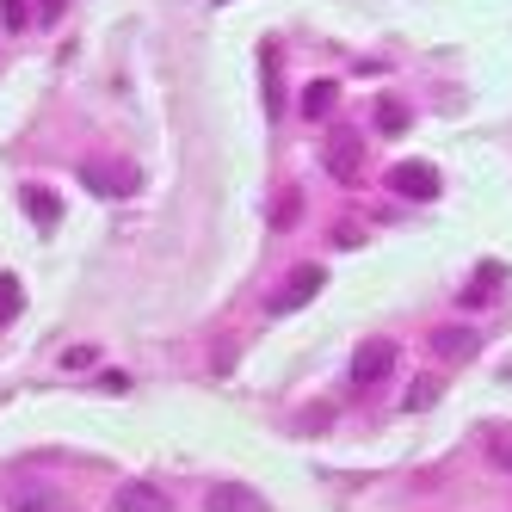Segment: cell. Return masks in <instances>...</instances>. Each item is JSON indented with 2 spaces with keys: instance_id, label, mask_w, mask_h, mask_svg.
<instances>
[{
  "instance_id": "obj_1",
  "label": "cell",
  "mask_w": 512,
  "mask_h": 512,
  "mask_svg": "<svg viewBox=\"0 0 512 512\" xmlns=\"http://www.w3.org/2000/svg\"><path fill=\"white\" fill-rule=\"evenodd\" d=\"M81 186L99 192V198H130L142 186V173L130 161H81Z\"/></svg>"
},
{
  "instance_id": "obj_2",
  "label": "cell",
  "mask_w": 512,
  "mask_h": 512,
  "mask_svg": "<svg viewBox=\"0 0 512 512\" xmlns=\"http://www.w3.org/2000/svg\"><path fill=\"white\" fill-rule=\"evenodd\" d=\"M389 192L414 198V204H432L445 192V179H438V167H426V161H401V167H389Z\"/></svg>"
},
{
  "instance_id": "obj_3",
  "label": "cell",
  "mask_w": 512,
  "mask_h": 512,
  "mask_svg": "<svg viewBox=\"0 0 512 512\" xmlns=\"http://www.w3.org/2000/svg\"><path fill=\"white\" fill-rule=\"evenodd\" d=\"M389 371H395V340H364V346L352 352V383H358V389L389 383Z\"/></svg>"
},
{
  "instance_id": "obj_4",
  "label": "cell",
  "mask_w": 512,
  "mask_h": 512,
  "mask_svg": "<svg viewBox=\"0 0 512 512\" xmlns=\"http://www.w3.org/2000/svg\"><path fill=\"white\" fill-rule=\"evenodd\" d=\"M7 512H75V500L62 488H50V482H19L7 494Z\"/></svg>"
},
{
  "instance_id": "obj_5",
  "label": "cell",
  "mask_w": 512,
  "mask_h": 512,
  "mask_svg": "<svg viewBox=\"0 0 512 512\" xmlns=\"http://www.w3.org/2000/svg\"><path fill=\"white\" fill-rule=\"evenodd\" d=\"M321 284H327V272H321V266H297V272H290V278L278 284V297H272V309H278V315H290V309H303V303L315 297Z\"/></svg>"
},
{
  "instance_id": "obj_6",
  "label": "cell",
  "mask_w": 512,
  "mask_h": 512,
  "mask_svg": "<svg viewBox=\"0 0 512 512\" xmlns=\"http://www.w3.org/2000/svg\"><path fill=\"white\" fill-rule=\"evenodd\" d=\"M112 512H173V500L155 488V482H124L112 494Z\"/></svg>"
},
{
  "instance_id": "obj_7",
  "label": "cell",
  "mask_w": 512,
  "mask_h": 512,
  "mask_svg": "<svg viewBox=\"0 0 512 512\" xmlns=\"http://www.w3.org/2000/svg\"><path fill=\"white\" fill-rule=\"evenodd\" d=\"M204 512H266V500L253 488H241V482H216L204 494Z\"/></svg>"
},
{
  "instance_id": "obj_8",
  "label": "cell",
  "mask_w": 512,
  "mask_h": 512,
  "mask_svg": "<svg viewBox=\"0 0 512 512\" xmlns=\"http://www.w3.org/2000/svg\"><path fill=\"white\" fill-rule=\"evenodd\" d=\"M260 75H266V112L284 118V62H278V44H260Z\"/></svg>"
},
{
  "instance_id": "obj_9",
  "label": "cell",
  "mask_w": 512,
  "mask_h": 512,
  "mask_svg": "<svg viewBox=\"0 0 512 512\" xmlns=\"http://www.w3.org/2000/svg\"><path fill=\"white\" fill-rule=\"evenodd\" d=\"M327 173H334V179H346V186H352V179H358V142L340 130L334 142H327Z\"/></svg>"
},
{
  "instance_id": "obj_10",
  "label": "cell",
  "mask_w": 512,
  "mask_h": 512,
  "mask_svg": "<svg viewBox=\"0 0 512 512\" xmlns=\"http://www.w3.org/2000/svg\"><path fill=\"white\" fill-rule=\"evenodd\" d=\"M19 204H25V216H31L38 229H56V216H62L56 192H44V186H25V192H19Z\"/></svg>"
},
{
  "instance_id": "obj_11",
  "label": "cell",
  "mask_w": 512,
  "mask_h": 512,
  "mask_svg": "<svg viewBox=\"0 0 512 512\" xmlns=\"http://www.w3.org/2000/svg\"><path fill=\"white\" fill-rule=\"evenodd\" d=\"M432 352L438 358H475V334H469V327H438V334H432Z\"/></svg>"
},
{
  "instance_id": "obj_12",
  "label": "cell",
  "mask_w": 512,
  "mask_h": 512,
  "mask_svg": "<svg viewBox=\"0 0 512 512\" xmlns=\"http://www.w3.org/2000/svg\"><path fill=\"white\" fill-rule=\"evenodd\" d=\"M334 105H340V87L334 81H309V93H303V118H334Z\"/></svg>"
},
{
  "instance_id": "obj_13",
  "label": "cell",
  "mask_w": 512,
  "mask_h": 512,
  "mask_svg": "<svg viewBox=\"0 0 512 512\" xmlns=\"http://www.w3.org/2000/svg\"><path fill=\"white\" fill-rule=\"evenodd\" d=\"M297 216H303V192H297V186H284L278 204H272V229H297Z\"/></svg>"
},
{
  "instance_id": "obj_14",
  "label": "cell",
  "mask_w": 512,
  "mask_h": 512,
  "mask_svg": "<svg viewBox=\"0 0 512 512\" xmlns=\"http://www.w3.org/2000/svg\"><path fill=\"white\" fill-rule=\"evenodd\" d=\"M500 278H506V272H500V266H494V260H488V266H482V272H475V284H469V290H463V303H469V309H482V303H494V297H488V290H494V284H500Z\"/></svg>"
},
{
  "instance_id": "obj_15",
  "label": "cell",
  "mask_w": 512,
  "mask_h": 512,
  "mask_svg": "<svg viewBox=\"0 0 512 512\" xmlns=\"http://www.w3.org/2000/svg\"><path fill=\"white\" fill-rule=\"evenodd\" d=\"M377 130H383V136H401V130H408V105H401V99H383V105H377Z\"/></svg>"
},
{
  "instance_id": "obj_16",
  "label": "cell",
  "mask_w": 512,
  "mask_h": 512,
  "mask_svg": "<svg viewBox=\"0 0 512 512\" xmlns=\"http://www.w3.org/2000/svg\"><path fill=\"white\" fill-rule=\"evenodd\" d=\"M25 309V290H19V278H0V321H13Z\"/></svg>"
},
{
  "instance_id": "obj_17",
  "label": "cell",
  "mask_w": 512,
  "mask_h": 512,
  "mask_svg": "<svg viewBox=\"0 0 512 512\" xmlns=\"http://www.w3.org/2000/svg\"><path fill=\"white\" fill-rule=\"evenodd\" d=\"M0 25H7V31H25V25H31V7H25V0H0Z\"/></svg>"
},
{
  "instance_id": "obj_18",
  "label": "cell",
  "mask_w": 512,
  "mask_h": 512,
  "mask_svg": "<svg viewBox=\"0 0 512 512\" xmlns=\"http://www.w3.org/2000/svg\"><path fill=\"white\" fill-rule=\"evenodd\" d=\"M438 401V377H420L414 389H408V408H432Z\"/></svg>"
},
{
  "instance_id": "obj_19",
  "label": "cell",
  "mask_w": 512,
  "mask_h": 512,
  "mask_svg": "<svg viewBox=\"0 0 512 512\" xmlns=\"http://www.w3.org/2000/svg\"><path fill=\"white\" fill-rule=\"evenodd\" d=\"M62 364H68V371H87V364H93V346H75V352H62Z\"/></svg>"
},
{
  "instance_id": "obj_20",
  "label": "cell",
  "mask_w": 512,
  "mask_h": 512,
  "mask_svg": "<svg viewBox=\"0 0 512 512\" xmlns=\"http://www.w3.org/2000/svg\"><path fill=\"white\" fill-rule=\"evenodd\" d=\"M62 7H68V0H38V13H44V19H62Z\"/></svg>"
}]
</instances>
